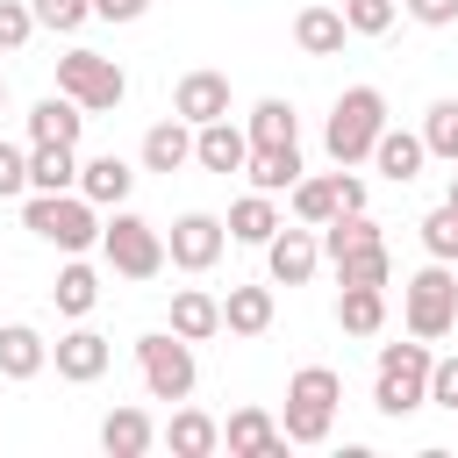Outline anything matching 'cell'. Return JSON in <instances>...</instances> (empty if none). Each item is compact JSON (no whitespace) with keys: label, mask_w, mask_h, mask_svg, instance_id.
<instances>
[{"label":"cell","mask_w":458,"mask_h":458,"mask_svg":"<svg viewBox=\"0 0 458 458\" xmlns=\"http://www.w3.org/2000/svg\"><path fill=\"white\" fill-rule=\"evenodd\" d=\"M172 329H179L186 344L222 336V301H215L208 286H179V293H172Z\"/></svg>","instance_id":"cell-26"},{"label":"cell","mask_w":458,"mask_h":458,"mask_svg":"<svg viewBox=\"0 0 458 458\" xmlns=\"http://www.w3.org/2000/svg\"><path fill=\"white\" fill-rule=\"evenodd\" d=\"M444 200H451V208H458V165H451V193H444Z\"/></svg>","instance_id":"cell-43"},{"label":"cell","mask_w":458,"mask_h":458,"mask_svg":"<svg viewBox=\"0 0 458 458\" xmlns=\"http://www.w3.org/2000/svg\"><path fill=\"white\" fill-rule=\"evenodd\" d=\"M43 365H50L43 329H29V322H0V379H36Z\"/></svg>","instance_id":"cell-23"},{"label":"cell","mask_w":458,"mask_h":458,"mask_svg":"<svg viewBox=\"0 0 458 458\" xmlns=\"http://www.w3.org/2000/svg\"><path fill=\"white\" fill-rule=\"evenodd\" d=\"M243 129H250V143H301V114H293V100H279V93H265Z\"/></svg>","instance_id":"cell-30"},{"label":"cell","mask_w":458,"mask_h":458,"mask_svg":"<svg viewBox=\"0 0 458 458\" xmlns=\"http://www.w3.org/2000/svg\"><path fill=\"white\" fill-rule=\"evenodd\" d=\"M272 315H279L272 286H229V293H222V329H229V336H265Z\"/></svg>","instance_id":"cell-21"},{"label":"cell","mask_w":458,"mask_h":458,"mask_svg":"<svg viewBox=\"0 0 458 458\" xmlns=\"http://www.w3.org/2000/svg\"><path fill=\"white\" fill-rule=\"evenodd\" d=\"M193 165H200V172H222V179L243 172V165H250V129H236L229 114H222V122H200V129H193Z\"/></svg>","instance_id":"cell-12"},{"label":"cell","mask_w":458,"mask_h":458,"mask_svg":"<svg viewBox=\"0 0 458 458\" xmlns=\"http://www.w3.org/2000/svg\"><path fill=\"white\" fill-rule=\"evenodd\" d=\"M165 444H172V458H215V451H222V422L200 415V408H172Z\"/></svg>","instance_id":"cell-27"},{"label":"cell","mask_w":458,"mask_h":458,"mask_svg":"<svg viewBox=\"0 0 458 458\" xmlns=\"http://www.w3.org/2000/svg\"><path fill=\"white\" fill-rule=\"evenodd\" d=\"M36 29H43V21H36V7H29V0H0V50H21Z\"/></svg>","instance_id":"cell-37"},{"label":"cell","mask_w":458,"mask_h":458,"mask_svg":"<svg viewBox=\"0 0 458 458\" xmlns=\"http://www.w3.org/2000/svg\"><path fill=\"white\" fill-rule=\"evenodd\" d=\"M272 229H279V208H272V193H258V186H250V193L229 208V243H258V250H265V243H272Z\"/></svg>","instance_id":"cell-28"},{"label":"cell","mask_w":458,"mask_h":458,"mask_svg":"<svg viewBox=\"0 0 458 458\" xmlns=\"http://www.w3.org/2000/svg\"><path fill=\"white\" fill-rule=\"evenodd\" d=\"M172 114L193 122V129H200V122H222V114H229V79H222V72H186V79L172 86Z\"/></svg>","instance_id":"cell-14"},{"label":"cell","mask_w":458,"mask_h":458,"mask_svg":"<svg viewBox=\"0 0 458 458\" xmlns=\"http://www.w3.org/2000/svg\"><path fill=\"white\" fill-rule=\"evenodd\" d=\"M408 7V21H422V29H451L458 21V0H401Z\"/></svg>","instance_id":"cell-41"},{"label":"cell","mask_w":458,"mask_h":458,"mask_svg":"<svg viewBox=\"0 0 458 458\" xmlns=\"http://www.w3.org/2000/svg\"><path fill=\"white\" fill-rule=\"evenodd\" d=\"M179 165H193V122L165 114L143 129V172H179Z\"/></svg>","instance_id":"cell-18"},{"label":"cell","mask_w":458,"mask_h":458,"mask_svg":"<svg viewBox=\"0 0 458 458\" xmlns=\"http://www.w3.org/2000/svg\"><path fill=\"white\" fill-rule=\"evenodd\" d=\"M429 365H437V358H429L422 336H415V344H386L379 365H372V408H379L386 422L429 408Z\"/></svg>","instance_id":"cell-2"},{"label":"cell","mask_w":458,"mask_h":458,"mask_svg":"<svg viewBox=\"0 0 458 458\" xmlns=\"http://www.w3.org/2000/svg\"><path fill=\"white\" fill-rule=\"evenodd\" d=\"M93 14H100V21H143L150 0H93Z\"/></svg>","instance_id":"cell-42"},{"label":"cell","mask_w":458,"mask_h":458,"mask_svg":"<svg viewBox=\"0 0 458 458\" xmlns=\"http://www.w3.org/2000/svg\"><path fill=\"white\" fill-rule=\"evenodd\" d=\"M50 365H57V379H72V386H93L107 365H114V344L100 336V329H64L57 344H50Z\"/></svg>","instance_id":"cell-11"},{"label":"cell","mask_w":458,"mask_h":458,"mask_svg":"<svg viewBox=\"0 0 458 458\" xmlns=\"http://www.w3.org/2000/svg\"><path fill=\"white\" fill-rule=\"evenodd\" d=\"M79 129H86V107L72 93H43L29 107V143H79Z\"/></svg>","instance_id":"cell-17"},{"label":"cell","mask_w":458,"mask_h":458,"mask_svg":"<svg viewBox=\"0 0 458 458\" xmlns=\"http://www.w3.org/2000/svg\"><path fill=\"white\" fill-rule=\"evenodd\" d=\"M136 372H143V394H150V401H186L193 379H200L193 344H186L179 329H150V336H136Z\"/></svg>","instance_id":"cell-7"},{"label":"cell","mask_w":458,"mask_h":458,"mask_svg":"<svg viewBox=\"0 0 458 458\" xmlns=\"http://www.w3.org/2000/svg\"><path fill=\"white\" fill-rule=\"evenodd\" d=\"M336 322L351 336H379L386 329V286H344L336 293Z\"/></svg>","instance_id":"cell-29"},{"label":"cell","mask_w":458,"mask_h":458,"mask_svg":"<svg viewBox=\"0 0 458 458\" xmlns=\"http://www.w3.org/2000/svg\"><path fill=\"white\" fill-rule=\"evenodd\" d=\"M344 36H351L344 7H322V0H308V7L293 14V43H301L308 57H336V50H344Z\"/></svg>","instance_id":"cell-16"},{"label":"cell","mask_w":458,"mask_h":458,"mask_svg":"<svg viewBox=\"0 0 458 458\" xmlns=\"http://www.w3.org/2000/svg\"><path fill=\"white\" fill-rule=\"evenodd\" d=\"M315 265H322V236L301 222V229H272V243H265V272H272V286H308L315 279Z\"/></svg>","instance_id":"cell-10"},{"label":"cell","mask_w":458,"mask_h":458,"mask_svg":"<svg viewBox=\"0 0 458 458\" xmlns=\"http://www.w3.org/2000/svg\"><path fill=\"white\" fill-rule=\"evenodd\" d=\"M222 444H229V458H279V451H286V429H279V415H265V408H236V415L222 422Z\"/></svg>","instance_id":"cell-13"},{"label":"cell","mask_w":458,"mask_h":458,"mask_svg":"<svg viewBox=\"0 0 458 458\" xmlns=\"http://www.w3.org/2000/svg\"><path fill=\"white\" fill-rule=\"evenodd\" d=\"M429 401H437V408H451V415H458V351H451V358H437V365H429Z\"/></svg>","instance_id":"cell-40"},{"label":"cell","mask_w":458,"mask_h":458,"mask_svg":"<svg viewBox=\"0 0 458 458\" xmlns=\"http://www.w3.org/2000/svg\"><path fill=\"white\" fill-rule=\"evenodd\" d=\"M50 301H57V315H72V322H86V315H93V301H100V272L86 265V250L57 265V286H50Z\"/></svg>","instance_id":"cell-25"},{"label":"cell","mask_w":458,"mask_h":458,"mask_svg":"<svg viewBox=\"0 0 458 458\" xmlns=\"http://www.w3.org/2000/svg\"><path fill=\"white\" fill-rule=\"evenodd\" d=\"M293 222H308V229H322V222H336V172H315V179H293Z\"/></svg>","instance_id":"cell-31"},{"label":"cell","mask_w":458,"mask_h":458,"mask_svg":"<svg viewBox=\"0 0 458 458\" xmlns=\"http://www.w3.org/2000/svg\"><path fill=\"white\" fill-rule=\"evenodd\" d=\"M250 186L258 193H293V179H301V143H250Z\"/></svg>","instance_id":"cell-24"},{"label":"cell","mask_w":458,"mask_h":458,"mask_svg":"<svg viewBox=\"0 0 458 458\" xmlns=\"http://www.w3.org/2000/svg\"><path fill=\"white\" fill-rule=\"evenodd\" d=\"M329 265H336V286H386V279H394V258H386V243L344 250V258H329Z\"/></svg>","instance_id":"cell-32"},{"label":"cell","mask_w":458,"mask_h":458,"mask_svg":"<svg viewBox=\"0 0 458 458\" xmlns=\"http://www.w3.org/2000/svg\"><path fill=\"white\" fill-rule=\"evenodd\" d=\"M344 21H351V36H386L401 21V0H344Z\"/></svg>","instance_id":"cell-36"},{"label":"cell","mask_w":458,"mask_h":458,"mask_svg":"<svg viewBox=\"0 0 458 458\" xmlns=\"http://www.w3.org/2000/svg\"><path fill=\"white\" fill-rule=\"evenodd\" d=\"M222 243H229V222L208 215V208H186V215L172 222V236H165V250H172L179 272H208V265L222 258Z\"/></svg>","instance_id":"cell-9"},{"label":"cell","mask_w":458,"mask_h":458,"mask_svg":"<svg viewBox=\"0 0 458 458\" xmlns=\"http://www.w3.org/2000/svg\"><path fill=\"white\" fill-rule=\"evenodd\" d=\"M0 107H7V79H0Z\"/></svg>","instance_id":"cell-44"},{"label":"cell","mask_w":458,"mask_h":458,"mask_svg":"<svg viewBox=\"0 0 458 458\" xmlns=\"http://www.w3.org/2000/svg\"><path fill=\"white\" fill-rule=\"evenodd\" d=\"M79 186V143H29V193H72Z\"/></svg>","instance_id":"cell-19"},{"label":"cell","mask_w":458,"mask_h":458,"mask_svg":"<svg viewBox=\"0 0 458 458\" xmlns=\"http://www.w3.org/2000/svg\"><path fill=\"white\" fill-rule=\"evenodd\" d=\"M21 229H36L43 243H57L64 258H79V250H93L100 243V208L72 186V193H21Z\"/></svg>","instance_id":"cell-1"},{"label":"cell","mask_w":458,"mask_h":458,"mask_svg":"<svg viewBox=\"0 0 458 458\" xmlns=\"http://www.w3.org/2000/svg\"><path fill=\"white\" fill-rule=\"evenodd\" d=\"M379 129H386V93H379V86H344L336 107H329L322 143H329L336 165H365L372 143H379Z\"/></svg>","instance_id":"cell-4"},{"label":"cell","mask_w":458,"mask_h":458,"mask_svg":"<svg viewBox=\"0 0 458 458\" xmlns=\"http://www.w3.org/2000/svg\"><path fill=\"white\" fill-rule=\"evenodd\" d=\"M100 258H107L122 279H157V272L172 265L165 229H157V222H143V215H129V208H114V215H107V229H100Z\"/></svg>","instance_id":"cell-6"},{"label":"cell","mask_w":458,"mask_h":458,"mask_svg":"<svg viewBox=\"0 0 458 458\" xmlns=\"http://www.w3.org/2000/svg\"><path fill=\"white\" fill-rule=\"evenodd\" d=\"M365 243H386L379 236V222L358 208V215H336V222H322V258H344V250H365Z\"/></svg>","instance_id":"cell-33"},{"label":"cell","mask_w":458,"mask_h":458,"mask_svg":"<svg viewBox=\"0 0 458 458\" xmlns=\"http://www.w3.org/2000/svg\"><path fill=\"white\" fill-rule=\"evenodd\" d=\"M401 322H408V336H422V344H437V336L458 329V272H451L444 258H429V265L401 286Z\"/></svg>","instance_id":"cell-5"},{"label":"cell","mask_w":458,"mask_h":458,"mask_svg":"<svg viewBox=\"0 0 458 458\" xmlns=\"http://www.w3.org/2000/svg\"><path fill=\"white\" fill-rule=\"evenodd\" d=\"M57 93H72L86 114H107V107L129 100V72L114 57H100V50H64L57 57Z\"/></svg>","instance_id":"cell-8"},{"label":"cell","mask_w":458,"mask_h":458,"mask_svg":"<svg viewBox=\"0 0 458 458\" xmlns=\"http://www.w3.org/2000/svg\"><path fill=\"white\" fill-rule=\"evenodd\" d=\"M129 186H136V172H129L114 150H100V157H79V193H86L93 208H122V200H129Z\"/></svg>","instance_id":"cell-20"},{"label":"cell","mask_w":458,"mask_h":458,"mask_svg":"<svg viewBox=\"0 0 458 458\" xmlns=\"http://www.w3.org/2000/svg\"><path fill=\"white\" fill-rule=\"evenodd\" d=\"M422 143H429L437 165H458V100H451V93L429 100V114H422Z\"/></svg>","instance_id":"cell-34"},{"label":"cell","mask_w":458,"mask_h":458,"mask_svg":"<svg viewBox=\"0 0 458 458\" xmlns=\"http://www.w3.org/2000/svg\"><path fill=\"white\" fill-rule=\"evenodd\" d=\"M336 401H344V379H336L329 365H301V372L286 379V415H279L286 444H329Z\"/></svg>","instance_id":"cell-3"},{"label":"cell","mask_w":458,"mask_h":458,"mask_svg":"<svg viewBox=\"0 0 458 458\" xmlns=\"http://www.w3.org/2000/svg\"><path fill=\"white\" fill-rule=\"evenodd\" d=\"M29 7H36V21L57 29V36H72L79 21H93V0H29Z\"/></svg>","instance_id":"cell-38"},{"label":"cell","mask_w":458,"mask_h":458,"mask_svg":"<svg viewBox=\"0 0 458 458\" xmlns=\"http://www.w3.org/2000/svg\"><path fill=\"white\" fill-rule=\"evenodd\" d=\"M29 193V150L21 143H0V200Z\"/></svg>","instance_id":"cell-39"},{"label":"cell","mask_w":458,"mask_h":458,"mask_svg":"<svg viewBox=\"0 0 458 458\" xmlns=\"http://www.w3.org/2000/svg\"><path fill=\"white\" fill-rule=\"evenodd\" d=\"M157 437H165V429H157L143 408H107V422H100V451H107V458H143Z\"/></svg>","instance_id":"cell-22"},{"label":"cell","mask_w":458,"mask_h":458,"mask_svg":"<svg viewBox=\"0 0 458 458\" xmlns=\"http://www.w3.org/2000/svg\"><path fill=\"white\" fill-rule=\"evenodd\" d=\"M415 229H422V250H429V258L458 265V208H451V200H444V208H429Z\"/></svg>","instance_id":"cell-35"},{"label":"cell","mask_w":458,"mask_h":458,"mask_svg":"<svg viewBox=\"0 0 458 458\" xmlns=\"http://www.w3.org/2000/svg\"><path fill=\"white\" fill-rule=\"evenodd\" d=\"M372 165H379V179H394V186L422 179V165H429V143H422V129H415V136H408V129H379V143H372Z\"/></svg>","instance_id":"cell-15"}]
</instances>
